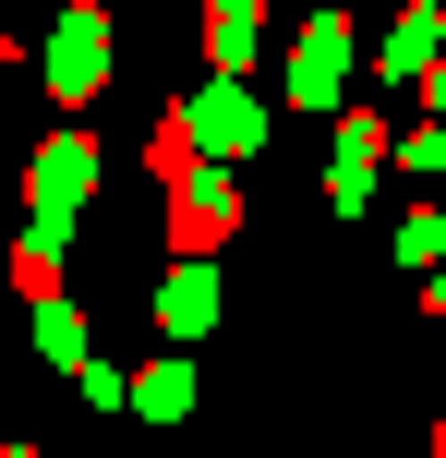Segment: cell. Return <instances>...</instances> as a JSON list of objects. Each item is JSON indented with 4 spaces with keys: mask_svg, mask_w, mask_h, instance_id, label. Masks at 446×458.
Masks as SVG:
<instances>
[{
    "mask_svg": "<svg viewBox=\"0 0 446 458\" xmlns=\"http://www.w3.org/2000/svg\"><path fill=\"white\" fill-rule=\"evenodd\" d=\"M338 72H350V24H338V13H314V24H302V48H290V109H326V97H338Z\"/></svg>",
    "mask_w": 446,
    "mask_h": 458,
    "instance_id": "3957f363",
    "label": "cell"
},
{
    "mask_svg": "<svg viewBox=\"0 0 446 458\" xmlns=\"http://www.w3.org/2000/svg\"><path fill=\"white\" fill-rule=\"evenodd\" d=\"M434 458H446V422H434Z\"/></svg>",
    "mask_w": 446,
    "mask_h": 458,
    "instance_id": "9a60e30c",
    "label": "cell"
},
{
    "mask_svg": "<svg viewBox=\"0 0 446 458\" xmlns=\"http://www.w3.org/2000/svg\"><path fill=\"white\" fill-rule=\"evenodd\" d=\"M399 253H410V266H423V253H446V217H434V206H410V217H399Z\"/></svg>",
    "mask_w": 446,
    "mask_h": 458,
    "instance_id": "7c38bea8",
    "label": "cell"
},
{
    "mask_svg": "<svg viewBox=\"0 0 446 458\" xmlns=\"http://www.w3.org/2000/svg\"><path fill=\"white\" fill-rule=\"evenodd\" d=\"M97 85H109V13H61V24H48V97L85 109Z\"/></svg>",
    "mask_w": 446,
    "mask_h": 458,
    "instance_id": "6da1fadb",
    "label": "cell"
},
{
    "mask_svg": "<svg viewBox=\"0 0 446 458\" xmlns=\"http://www.w3.org/2000/svg\"><path fill=\"white\" fill-rule=\"evenodd\" d=\"M181 398H193V374H181V362H157V374L133 386V411H145V422H181Z\"/></svg>",
    "mask_w": 446,
    "mask_h": 458,
    "instance_id": "9c48e42d",
    "label": "cell"
},
{
    "mask_svg": "<svg viewBox=\"0 0 446 458\" xmlns=\"http://www.w3.org/2000/svg\"><path fill=\"white\" fill-rule=\"evenodd\" d=\"M206 24H217V37H206V61H217V72H241V61H254V24H265V0H206Z\"/></svg>",
    "mask_w": 446,
    "mask_h": 458,
    "instance_id": "52a82bcc",
    "label": "cell"
},
{
    "mask_svg": "<svg viewBox=\"0 0 446 458\" xmlns=\"http://www.w3.org/2000/svg\"><path fill=\"white\" fill-rule=\"evenodd\" d=\"M374 145H386V121H338V169H326L338 206H362V193H374Z\"/></svg>",
    "mask_w": 446,
    "mask_h": 458,
    "instance_id": "8992f818",
    "label": "cell"
},
{
    "mask_svg": "<svg viewBox=\"0 0 446 458\" xmlns=\"http://www.w3.org/2000/svg\"><path fill=\"white\" fill-rule=\"evenodd\" d=\"M169 242H181V253H217V242H230V182H217V157H193V169H181Z\"/></svg>",
    "mask_w": 446,
    "mask_h": 458,
    "instance_id": "277c9868",
    "label": "cell"
},
{
    "mask_svg": "<svg viewBox=\"0 0 446 458\" xmlns=\"http://www.w3.org/2000/svg\"><path fill=\"white\" fill-rule=\"evenodd\" d=\"M181 133H193V157H254V145H265V109L241 85H206V97H181Z\"/></svg>",
    "mask_w": 446,
    "mask_h": 458,
    "instance_id": "7a4b0ae2",
    "label": "cell"
},
{
    "mask_svg": "<svg viewBox=\"0 0 446 458\" xmlns=\"http://www.w3.org/2000/svg\"><path fill=\"white\" fill-rule=\"evenodd\" d=\"M72 206H85V145H48V157H37V217H72Z\"/></svg>",
    "mask_w": 446,
    "mask_h": 458,
    "instance_id": "ba28073f",
    "label": "cell"
},
{
    "mask_svg": "<svg viewBox=\"0 0 446 458\" xmlns=\"http://www.w3.org/2000/svg\"><path fill=\"white\" fill-rule=\"evenodd\" d=\"M0 458H24V446H0Z\"/></svg>",
    "mask_w": 446,
    "mask_h": 458,
    "instance_id": "2e32d148",
    "label": "cell"
},
{
    "mask_svg": "<svg viewBox=\"0 0 446 458\" xmlns=\"http://www.w3.org/2000/svg\"><path fill=\"white\" fill-rule=\"evenodd\" d=\"M157 326H169V338H206V326H217V277H206V253H181V277H169V290H157Z\"/></svg>",
    "mask_w": 446,
    "mask_h": 458,
    "instance_id": "5b68a950",
    "label": "cell"
},
{
    "mask_svg": "<svg viewBox=\"0 0 446 458\" xmlns=\"http://www.w3.org/2000/svg\"><path fill=\"white\" fill-rule=\"evenodd\" d=\"M37 338H48V362H85V314L72 301H37Z\"/></svg>",
    "mask_w": 446,
    "mask_h": 458,
    "instance_id": "30bf717a",
    "label": "cell"
},
{
    "mask_svg": "<svg viewBox=\"0 0 446 458\" xmlns=\"http://www.w3.org/2000/svg\"><path fill=\"white\" fill-rule=\"evenodd\" d=\"M434 314H446V277H434Z\"/></svg>",
    "mask_w": 446,
    "mask_h": 458,
    "instance_id": "5bb4252c",
    "label": "cell"
},
{
    "mask_svg": "<svg viewBox=\"0 0 446 458\" xmlns=\"http://www.w3.org/2000/svg\"><path fill=\"white\" fill-rule=\"evenodd\" d=\"M434 109H446V72H434Z\"/></svg>",
    "mask_w": 446,
    "mask_h": 458,
    "instance_id": "4fadbf2b",
    "label": "cell"
},
{
    "mask_svg": "<svg viewBox=\"0 0 446 458\" xmlns=\"http://www.w3.org/2000/svg\"><path fill=\"white\" fill-rule=\"evenodd\" d=\"M434 37H446V24H434V13H410L399 37H386V72H410V61H423V48H434Z\"/></svg>",
    "mask_w": 446,
    "mask_h": 458,
    "instance_id": "8fae6325",
    "label": "cell"
}]
</instances>
